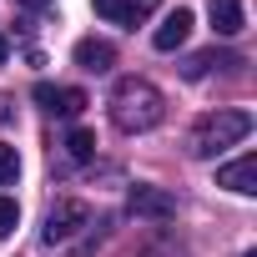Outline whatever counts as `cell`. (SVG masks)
<instances>
[{
  "label": "cell",
  "instance_id": "obj_12",
  "mask_svg": "<svg viewBox=\"0 0 257 257\" xmlns=\"http://www.w3.org/2000/svg\"><path fill=\"white\" fill-rule=\"evenodd\" d=\"M66 152H71V162H91L96 157V137L86 132V126H76V132L66 137Z\"/></svg>",
  "mask_w": 257,
  "mask_h": 257
},
{
  "label": "cell",
  "instance_id": "obj_4",
  "mask_svg": "<svg viewBox=\"0 0 257 257\" xmlns=\"http://www.w3.org/2000/svg\"><path fill=\"white\" fill-rule=\"evenodd\" d=\"M126 207H132L137 217H147V222H172L177 217V197L167 187H142V182L126 192Z\"/></svg>",
  "mask_w": 257,
  "mask_h": 257
},
{
  "label": "cell",
  "instance_id": "obj_1",
  "mask_svg": "<svg viewBox=\"0 0 257 257\" xmlns=\"http://www.w3.org/2000/svg\"><path fill=\"white\" fill-rule=\"evenodd\" d=\"M101 227H106V222H101L86 202L61 197V202L46 212V232H41V242L56 247V252H76V257H86V252L101 242Z\"/></svg>",
  "mask_w": 257,
  "mask_h": 257
},
{
  "label": "cell",
  "instance_id": "obj_6",
  "mask_svg": "<svg viewBox=\"0 0 257 257\" xmlns=\"http://www.w3.org/2000/svg\"><path fill=\"white\" fill-rule=\"evenodd\" d=\"M76 66L81 71H91V76H101V71H111L116 66V46L111 41H96V36H86V41H76Z\"/></svg>",
  "mask_w": 257,
  "mask_h": 257
},
{
  "label": "cell",
  "instance_id": "obj_13",
  "mask_svg": "<svg viewBox=\"0 0 257 257\" xmlns=\"http://www.w3.org/2000/svg\"><path fill=\"white\" fill-rule=\"evenodd\" d=\"M21 177V157H16V147H0V187H11Z\"/></svg>",
  "mask_w": 257,
  "mask_h": 257
},
{
  "label": "cell",
  "instance_id": "obj_8",
  "mask_svg": "<svg viewBox=\"0 0 257 257\" xmlns=\"http://www.w3.org/2000/svg\"><path fill=\"white\" fill-rule=\"evenodd\" d=\"M192 26H197V16H192V11H172V16L152 31V46H157V51H177V46L192 36Z\"/></svg>",
  "mask_w": 257,
  "mask_h": 257
},
{
  "label": "cell",
  "instance_id": "obj_7",
  "mask_svg": "<svg viewBox=\"0 0 257 257\" xmlns=\"http://www.w3.org/2000/svg\"><path fill=\"white\" fill-rule=\"evenodd\" d=\"M217 187H227V192H237V197H252V192H257V157L247 152V157H237L232 167H222V172H217Z\"/></svg>",
  "mask_w": 257,
  "mask_h": 257
},
{
  "label": "cell",
  "instance_id": "obj_2",
  "mask_svg": "<svg viewBox=\"0 0 257 257\" xmlns=\"http://www.w3.org/2000/svg\"><path fill=\"white\" fill-rule=\"evenodd\" d=\"M162 116H167V96L152 86V81H142V76H121L116 81V91H111V121L121 126V132H152V126H162Z\"/></svg>",
  "mask_w": 257,
  "mask_h": 257
},
{
  "label": "cell",
  "instance_id": "obj_14",
  "mask_svg": "<svg viewBox=\"0 0 257 257\" xmlns=\"http://www.w3.org/2000/svg\"><path fill=\"white\" fill-rule=\"evenodd\" d=\"M16 227H21V207H16L11 197H0V237H11Z\"/></svg>",
  "mask_w": 257,
  "mask_h": 257
},
{
  "label": "cell",
  "instance_id": "obj_11",
  "mask_svg": "<svg viewBox=\"0 0 257 257\" xmlns=\"http://www.w3.org/2000/svg\"><path fill=\"white\" fill-rule=\"evenodd\" d=\"M96 16H106L111 26H137V11H132V0H91Z\"/></svg>",
  "mask_w": 257,
  "mask_h": 257
},
{
  "label": "cell",
  "instance_id": "obj_3",
  "mask_svg": "<svg viewBox=\"0 0 257 257\" xmlns=\"http://www.w3.org/2000/svg\"><path fill=\"white\" fill-rule=\"evenodd\" d=\"M252 132V116L247 111H212V116H202L197 126H192V157H217V152H227V147H237L242 137Z\"/></svg>",
  "mask_w": 257,
  "mask_h": 257
},
{
  "label": "cell",
  "instance_id": "obj_10",
  "mask_svg": "<svg viewBox=\"0 0 257 257\" xmlns=\"http://www.w3.org/2000/svg\"><path fill=\"white\" fill-rule=\"evenodd\" d=\"M207 16H212V31H217V36H237V31L247 26L242 0H212V6H207Z\"/></svg>",
  "mask_w": 257,
  "mask_h": 257
},
{
  "label": "cell",
  "instance_id": "obj_9",
  "mask_svg": "<svg viewBox=\"0 0 257 257\" xmlns=\"http://www.w3.org/2000/svg\"><path fill=\"white\" fill-rule=\"evenodd\" d=\"M217 66H242V56H237V51H217V46H212V51H197V56L182 66V76H187V81H202V76H207V71H217Z\"/></svg>",
  "mask_w": 257,
  "mask_h": 257
},
{
  "label": "cell",
  "instance_id": "obj_16",
  "mask_svg": "<svg viewBox=\"0 0 257 257\" xmlns=\"http://www.w3.org/2000/svg\"><path fill=\"white\" fill-rule=\"evenodd\" d=\"M11 116H16V111H11V96H0V126H6Z\"/></svg>",
  "mask_w": 257,
  "mask_h": 257
},
{
  "label": "cell",
  "instance_id": "obj_17",
  "mask_svg": "<svg viewBox=\"0 0 257 257\" xmlns=\"http://www.w3.org/2000/svg\"><path fill=\"white\" fill-rule=\"evenodd\" d=\"M21 6H26V11H46V6H51V0H21Z\"/></svg>",
  "mask_w": 257,
  "mask_h": 257
},
{
  "label": "cell",
  "instance_id": "obj_20",
  "mask_svg": "<svg viewBox=\"0 0 257 257\" xmlns=\"http://www.w3.org/2000/svg\"><path fill=\"white\" fill-rule=\"evenodd\" d=\"M242 257H257V252H242Z\"/></svg>",
  "mask_w": 257,
  "mask_h": 257
},
{
  "label": "cell",
  "instance_id": "obj_15",
  "mask_svg": "<svg viewBox=\"0 0 257 257\" xmlns=\"http://www.w3.org/2000/svg\"><path fill=\"white\" fill-rule=\"evenodd\" d=\"M157 6H162V0H132V11H137V21H142V16H152Z\"/></svg>",
  "mask_w": 257,
  "mask_h": 257
},
{
  "label": "cell",
  "instance_id": "obj_18",
  "mask_svg": "<svg viewBox=\"0 0 257 257\" xmlns=\"http://www.w3.org/2000/svg\"><path fill=\"white\" fill-rule=\"evenodd\" d=\"M6 56H11V41H6V36H0V66H6Z\"/></svg>",
  "mask_w": 257,
  "mask_h": 257
},
{
  "label": "cell",
  "instance_id": "obj_5",
  "mask_svg": "<svg viewBox=\"0 0 257 257\" xmlns=\"http://www.w3.org/2000/svg\"><path fill=\"white\" fill-rule=\"evenodd\" d=\"M36 101H41L51 116H81V111H86V91H76V86H51V81H41V86H36Z\"/></svg>",
  "mask_w": 257,
  "mask_h": 257
},
{
  "label": "cell",
  "instance_id": "obj_19",
  "mask_svg": "<svg viewBox=\"0 0 257 257\" xmlns=\"http://www.w3.org/2000/svg\"><path fill=\"white\" fill-rule=\"evenodd\" d=\"M147 257H177V252H167V247H152V252H147Z\"/></svg>",
  "mask_w": 257,
  "mask_h": 257
}]
</instances>
